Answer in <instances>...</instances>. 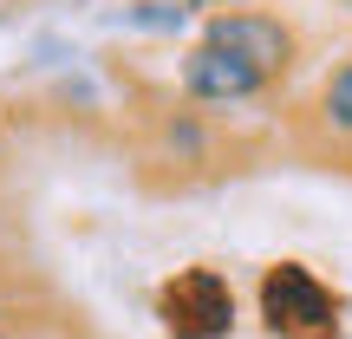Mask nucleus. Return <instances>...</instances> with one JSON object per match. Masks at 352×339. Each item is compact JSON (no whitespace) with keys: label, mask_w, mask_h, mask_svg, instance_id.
Returning a JSON list of instances; mask_svg holds the SVG:
<instances>
[{"label":"nucleus","mask_w":352,"mask_h":339,"mask_svg":"<svg viewBox=\"0 0 352 339\" xmlns=\"http://www.w3.org/2000/svg\"><path fill=\"white\" fill-rule=\"evenodd\" d=\"M261 314H267V327L287 333V339H327L333 320H340V300H333L300 261H280V267H267V281H261Z\"/></svg>","instance_id":"obj_1"},{"label":"nucleus","mask_w":352,"mask_h":339,"mask_svg":"<svg viewBox=\"0 0 352 339\" xmlns=\"http://www.w3.org/2000/svg\"><path fill=\"white\" fill-rule=\"evenodd\" d=\"M157 314H164V327L176 339H222L235 327V294H228V281L215 267H183L164 287Z\"/></svg>","instance_id":"obj_2"},{"label":"nucleus","mask_w":352,"mask_h":339,"mask_svg":"<svg viewBox=\"0 0 352 339\" xmlns=\"http://www.w3.org/2000/svg\"><path fill=\"white\" fill-rule=\"evenodd\" d=\"M202 46H215V52H228V59L254 65L261 78H274L280 65L294 59V33L280 20H267V13H215Z\"/></svg>","instance_id":"obj_3"},{"label":"nucleus","mask_w":352,"mask_h":339,"mask_svg":"<svg viewBox=\"0 0 352 339\" xmlns=\"http://www.w3.org/2000/svg\"><path fill=\"white\" fill-rule=\"evenodd\" d=\"M267 78L254 72V65H241V59H228V52H215V46H196L183 59V91L189 98H202V105H235V98H254Z\"/></svg>","instance_id":"obj_4"},{"label":"nucleus","mask_w":352,"mask_h":339,"mask_svg":"<svg viewBox=\"0 0 352 339\" xmlns=\"http://www.w3.org/2000/svg\"><path fill=\"white\" fill-rule=\"evenodd\" d=\"M327 118H333V131H352V65L327 85Z\"/></svg>","instance_id":"obj_5"}]
</instances>
